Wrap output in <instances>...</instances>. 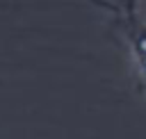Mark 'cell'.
Wrapping results in <instances>:
<instances>
[{
    "instance_id": "cell-1",
    "label": "cell",
    "mask_w": 146,
    "mask_h": 139,
    "mask_svg": "<svg viewBox=\"0 0 146 139\" xmlns=\"http://www.w3.org/2000/svg\"><path fill=\"white\" fill-rule=\"evenodd\" d=\"M137 46H139V55H141V64H144V71H146V32H144V36L137 41Z\"/></svg>"
}]
</instances>
